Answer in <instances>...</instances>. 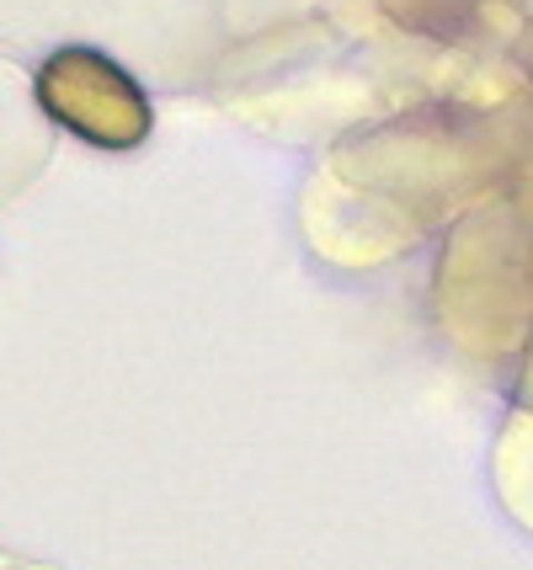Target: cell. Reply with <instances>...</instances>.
<instances>
[{
  "label": "cell",
  "mask_w": 533,
  "mask_h": 570,
  "mask_svg": "<svg viewBox=\"0 0 533 570\" xmlns=\"http://www.w3.org/2000/svg\"><path fill=\"white\" fill-rule=\"evenodd\" d=\"M38 101L65 134L97 149H134L150 139V97L134 75L97 49H59L38 70Z\"/></svg>",
  "instance_id": "obj_1"
}]
</instances>
